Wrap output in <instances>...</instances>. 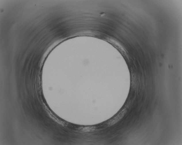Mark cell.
Here are the masks:
<instances>
[{"label":"cell","mask_w":182,"mask_h":145,"mask_svg":"<svg viewBox=\"0 0 182 145\" xmlns=\"http://www.w3.org/2000/svg\"><path fill=\"white\" fill-rule=\"evenodd\" d=\"M125 113V110L124 109L120 112L116 116L109 121V125H112L118 121L123 117Z\"/></svg>","instance_id":"6da1fadb"}]
</instances>
